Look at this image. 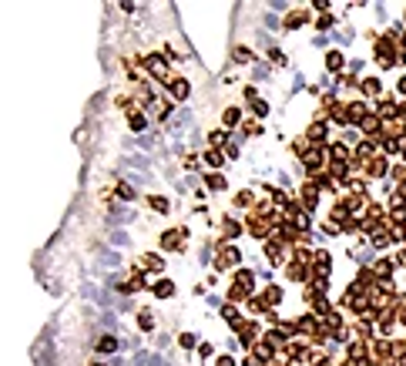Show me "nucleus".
<instances>
[{
	"instance_id": "1a4fd4ad",
	"label": "nucleus",
	"mask_w": 406,
	"mask_h": 366,
	"mask_svg": "<svg viewBox=\"0 0 406 366\" xmlns=\"http://www.w3.org/2000/svg\"><path fill=\"white\" fill-rule=\"evenodd\" d=\"M225 232L228 235H239V222H225Z\"/></svg>"
},
{
	"instance_id": "0eeeda50",
	"label": "nucleus",
	"mask_w": 406,
	"mask_h": 366,
	"mask_svg": "<svg viewBox=\"0 0 406 366\" xmlns=\"http://www.w3.org/2000/svg\"><path fill=\"white\" fill-rule=\"evenodd\" d=\"M151 205H155L158 212H168V202H165V198H151Z\"/></svg>"
},
{
	"instance_id": "20e7f679",
	"label": "nucleus",
	"mask_w": 406,
	"mask_h": 366,
	"mask_svg": "<svg viewBox=\"0 0 406 366\" xmlns=\"http://www.w3.org/2000/svg\"><path fill=\"white\" fill-rule=\"evenodd\" d=\"M221 121H225V124H235V121H239V111H235V108H228V111H225V118H221Z\"/></svg>"
},
{
	"instance_id": "9d476101",
	"label": "nucleus",
	"mask_w": 406,
	"mask_h": 366,
	"mask_svg": "<svg viewBox=\"0 0 406 366\" xmlns=\"http://www.w3.org/2000/svg\"><path fill=\"white\" fill-rule=\"evenodd\" d=\"M219 366H235V363H232V356H221V360H219Z\"/></svg>"
},
{
	"instance_id": "7ed1b4c3",
	"label": "nucleus",
	"mask_w": 406,
	"mask_h": 366,
	"mask_svg": "<svg viewBox=\"0 0 406 366\" xmlns=\"http://www.w3.org/2000/svg\"><path fill=\"white\" fill-rule=\"evenodd\" d=\"M329 67H332V71H339V67H343V54L332 51V54H329Z\"/></svg>"
},
{
	"instance_id": "423d86ee",
	"label": "nucleus",
	"mask_w": 406,
	"mask_h": 366,
	"mask_svg": "<svg viewBox=\"0 0 406 366\" xmlns=\"http://www.w3.org/2000/svg\"><path fill=\"white\" fill-rule=\"evenodd\" d=\"M171 289H175L171 282H161V286H158V289H155V292H158V296H171Z\"/></svg>"
},
{
	"instance_id": "f03ea898",
	"label": "nucleus",
	"mask_w": 406,
	"mask_h": 366,
	"mask_svg": "<svg viewBox=\"0 0 406 366\" xmlns=\"http://www.w3.org/2000/svg\"><path fill=\"white\" fill-rule=\"evenodd\" d=\"M366 94H379V81L376 77H366Z\"/></svg>"
},
{
	"instance_id": "6e6552de",
	"label": "nucleus",
	"mask_w": 406,
	"mask_h": 366,
	"mask_svg": "<svg viewBox=\"0 0 406 366\" xmlns=\"http://www.w3.org/2000/svg\"><path fill=\"white\" fill-rule=\"evenodd\" d=\"M208 185H212V188H221L225 182H221V175H212V178H208Z\"/></svg>"
},
{
	"instance_id": "f257e3e1",
	"label": "nucleus",
	"mask_w": 406,
	"mask_h": 366,
	"mask_svg": "<svg viewBox=\"0 0 406 366\" xmlns=\"http://www.w3.org/2000/svg\"><path fill=\"white\" fill-rule=\"evenodd\" d=\"M171 94L178 97V101L188 97V81H171Z\"/></svg>"
},
{
	"instance_id": "39448f33",
	"label": "nucleus",
	"mask_w": 406,
	"mask_h": 366,
	"mask_svg": "<svg viewBox=\"0 0 406 366\" xmlns=\"http://www.w3.org/2000/svg\"><path fill=\"white\" fill-rule=\"evenodd\" d=\"M131 128H134V131H141V128H145V118H141V115H131Z\"/></svg>"
}]
</instances>
